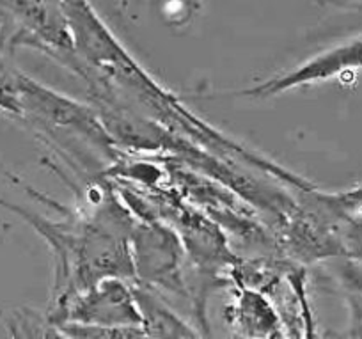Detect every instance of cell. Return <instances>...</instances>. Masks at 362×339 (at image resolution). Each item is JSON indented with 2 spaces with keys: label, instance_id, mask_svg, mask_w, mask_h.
<instances>
[{
  "label": "cell",
  "instance_id": "cell-1",
  "mask_svg": "<svg viewBox=\"0 0 362 339\" xmlns=\"http://www.w3.org/2000/svg\"><path fill=\"white\" fill-rule=\"evenodd\" d=\"M61 209L64 219L50 220L0 197V206L16 213L47 240L54 258V292L48 313L61 309L76 293L109 275L135 277L130 235L135 226L132 213L114 194L103 192L95 199L93 212Z\"/></svg>",
  "mask_w": 362,
  "mask_h": 339
},
{
  "label": "cell",
  "instance_id": "cell-3",
  "mask_svg": "<svg viewBox=\"0 0 362 339\" xmlns=\"http://www.w3.org/2000/svg\"><path fill=\"white\" fill-rule=\"evenodd\" d=\"M130 249L139 285L187 295L181 277L183 247L169 226L139 212L130 235Z\"/></svg>",
  "mask_w": 362,
  "mask_h": 339
},
{
  "label": "cell",
  "instance_id": "cell-5",
  "mask_svg": "<svg viewBox=\"0 0 362 339\" xmlns=\"http://www.w3.org/2000/svg\"><path fill=\"white\" fill-rule=\"evenodd\" d=\"M362 71V36L351 38L344 43L330 47L302 64L288 69L283 75H276L267 82L240 91V96L270 98L290 89L327 82L332 79H346Z\"/></svg>",
  "mask_w": 362,
  "mask_h": 339
},
{
  "label": "cell",
  "instance_id": "cell-9",
  "mask_svg": "<svg viewBox=\"0 0 362 339\" xmlns=\"http://www.w3.org/2000/svg\"><path fill=\"white\" fill-rule=\"evenodd\" d=\"M13 50L11 29L4 20H0V112L16 120L20 114V82L23 71L13 62Z\"/></svg>",
  "mask_w": 362,
  "mask_h": 339
},
{
  "label": "cell",
  "instance_id": "cell-7",
  "mask_svg": "<svg viewBox=\"0 0 362 339\" xmlns=\"http://www.w3.org/2000/svg\"><path fill=\"white\" fill-rule=\"evenodd\" d=\"M146 338H197V331L174 313L149 286L134 285Z\"/></svg>",
  "mask_w": 362,
  "mask_h": 339
},
{
  "label": "cell",
  "instance_id": "cell-11",
  "mask_svg": "<svg viewBox=\"0 0 362 339\" xmlns=\"http://www.w3.org/2000/svg\"><path fill=\"white\" fill-rule=\"evenodd\" d=\"M337 195H339L341 201L346 205V208L351 213H355L358 219H362V183L354 188H348L344 192H337Z\"/></svg>",
  "mask_w": 362,
  "mask_h": 339
},
{
  "label": "cell",
  "instance_id": "cell-2",
  "mask_svg": "<svg viewBox=\"0 0 362 339\" xmlns=\"http://www.w3.org/2000/svg\"><path fill=\"white\" fill-rule=\"evenodd\" d=\"M0 16L16 47H30L71 68L75 43L61 0H0Z\"/></svg>",
  "mask_w": 362,
  "mask_h": 339
},
{
  "label": "cell",
  "instance_id": "cell-6",
  "mask_svg": "<svg viewBox=\"0 0 362 339\" xmlns=\"http://www.w3.org/2000/svg\"><path fill=\"white\" fill-rule=\"evenodd\" d=\"M229 325L245 338H281L283 321L268 297L235 279V300L226 309Z\"/></svg>",
  "mask_w": 362,
  "mask_h": 339
},
{
  "label": "cell",
  "instance_id": "cell-10",
  "mask_svg": "<svg viewBox=\"0 0 362 339\" xmlns=\"http://www.w3.org/2000/svg\"><path fill=\"white\" fill-rule=\"evenodd\" d=\"M4 328L13 338H62L61 331L50 321L48 314L40 316L30 311H13L4 318Z\"/></svg>",
  "mask_w": 362,
  "mask_h": 339
},
{
  "label": "cell",
  "instance_id": "cell-8",
  "mask_svg": "<svg viewBox=\"0 0 362 339\" xmlns=\"http://www.w3.org/2000/svg\"><path fill=\"white\" fill-rule=\"evenodd\" d=\"M334 277L343 293L348 307L346 334L348 338H362V260L358 258H341L332 260Z\"/></svg>",
  "mask_w": 362,
  "mask_h": 339
},
{
  "label": "cell",
  "instance_id": "cell-4",
  "mask_svg": "<svg viewBox=\"0 0 362 339\" xmlns=\"http://www.w3.org/2000/svg\"><path fill=\"white\" fill-rule=\"evenodd\" d=\"M57 327L64 321L103 327H142V313L135 299L134 285L124 277L109 275L76 293L54 313H47Z\"/></svg>",
  "mask_w": 362,
  "mask_h": 339
}]
</instances>
